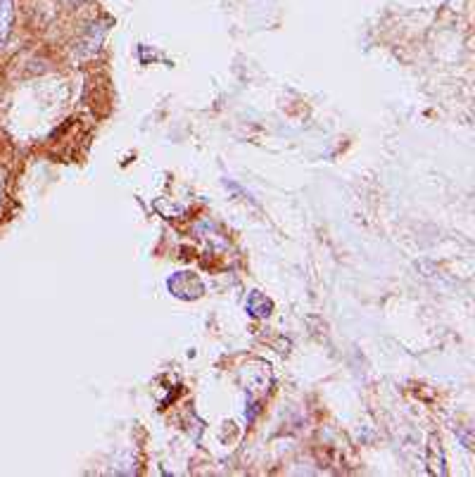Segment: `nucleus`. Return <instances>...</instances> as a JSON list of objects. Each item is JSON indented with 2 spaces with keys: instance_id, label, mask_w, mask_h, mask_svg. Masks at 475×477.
<instances>
[{
  "instance_id": "nucleus-1",
  "label": "nucleus",
  "mask_w": 475,
  "mask_h": 477,
  "mask_svg": "<svg viewBox=\"0 0 475 477\" xmlns=\"http://www.w3.org/2000/svg\"><path fill=\"white\" fill-rule=\"evenodd\" d=\"M0 198H3V186H0Z\"/></svg>"
}]
</instances>
